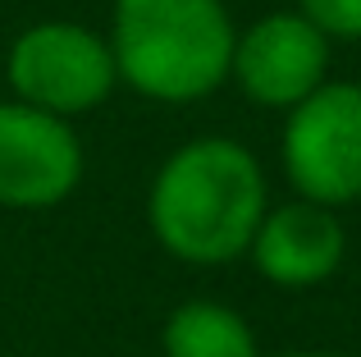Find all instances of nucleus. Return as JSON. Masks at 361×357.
<instances>
[{
	"label": "nucleus",
	"mask_w": 361,
	"mask_h": 357,
	"mask_svg": "<svg viewBox=\"0 0 361 357\" xmlns=\"http://www.w3.org/2000/svg\"><path fill=\"white\" fill-rule=\"evenodd\" d=\"M5 78L14 101L46 110L55 119H73L82 110H97L115 92V55L101 32L87 23H32L14 37L5 60Z\"/></svg>",
	"instance_id": "obj_3"
},
{
	"label": "nucleus",
	"mask_w": 361,
	"mask_h": 357,
	"mask_svg": "<svg viewBox=\"0 0 361 357\" xmlns=\"http://www.w3.org/2000/svg\"><path fill=\"white\" fill-rule=\"evenodd\" d=\"M160 353L165 357H261L256 330L247 325L243 312L211 298L174 307L160 330Z\"/></svg>",
	"instance_id": "obj_8"
},
{
	"label": "nucleus",
	"mask_w": 361,
	"mask_h": 357,
	"mask_svg": "<svg viewBox=\"0 0 361 357\" xmlns=\"http://www.w3.org/2000/svg\"><path fill=\"white\" fill-rule=\"evenodd\" d=\"M279 357H343V353H325V349H298V353H279Z\"/></svg>",
	"instance_id": "obj_10"
},
{
	"label": "nucleus",
	"mask_w": 361,
	"mask_h": 357,
	"mask_svg": "<svg viewBox=\"0 0 361 357\" xmlns=\"http://www.w3.org/2000/svg\"><path fill=\"white\" fill-rule=\"evenodd\" d=\"M343 252H348V234L338 224V215L329 206L298 197V202L265 211L247 257L261 270V279H270L274 289H316L343 266Z\"/></svg>",
	"instance_id": "obj_7"
},
{
	"label": "nucleus",
	"mask_w": 361,
	"mask_h": 357,
	"mask_svg": "<svg viewBox=\"0 0 361 357\" xmlns=\"http://www.w3.org/2000/svg\"><path fill=\"white\" fill-rule=\"evenodd\" d=\"M82 183V143L69 119L0 101V206L46 211Z\"/></svg>",
	"instance_id": "obj_6"
},
{
	"label": "nucleus",
	"mask_w": 361,
	"mask_h": 357,
	"mask_svg": "<svg viewBox=\"0 0 361 357\" xmlns=\"http://www.w3.org/2000/svg\"><path fill=\"white\" fill-rule=\"evenodd\" d=\"M298 14L325 37H361V0H298Z\"/></svg>",
	"instance_id": "obj_9"
},
{
	"label": "nucleus",
	"mask_w": 361,
	"mask_h": 357,
	"mask_svg": "<svg viewBox=\"0 0 361 357\" xmlns=\"http://www.w3.org/2000/svg\"><path fill=\"white\" fill-rule=\"evenodd\" d=\"M229 73L247 101L270 110H293L329 83V37L298 9L265 14L247 32H238Z\"/></svg>",
	"instance_id": "obj_5"
},
{
	"label": "nucleus",
	"mask_w": 361,
	"mask_h": 357,
	"mask_svg": "<svg viewBox=\"0 0 361 357\" xmlns=\"http://www.w3.org/2000/svg\"><path fill=\"white\" fill-rule=\"evenodd\" d=\"M283 174L302 202H361V83H325L288 110L279 138Z\"/></svg>",
	"instance_id": "obj_4"
},
{
	"label": "nucleus",
	"mask_w": 361,
	"mask_h": 357,
	"mask_svg": "<svg viewBox=\"0 0 361 357\" xmlns=\"http://www.w3.org/2000/svg\"><path fill=\"white\" fill-rule=\"evenodd\" d=\"M110 55L137 97L188 106L229 78L233 18L224 0H115Z\"/></svg>",
	"instance_id": "obj_2"
},
{
	"label": "nucleus",
	"mask_w": 361,
	"mask_h": 357,
	"mask_svg": "<svg viewBox=\"0 0 361 357\" xmlns=\"http://www.w3.org/2000/svg\"><path fill=\"white\" fill-rule=\"evenodd\" d=\"M270 211L261 161L233 138H192L151 178L147 220L156 243L188 266H229L247 257Z\"/></svg>",
	"instance_id": "obj_1"
}]
</instances>
